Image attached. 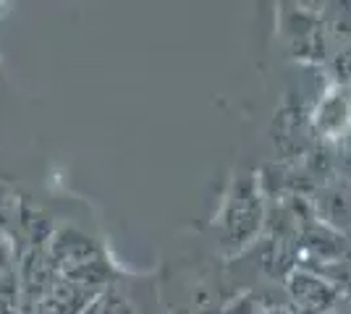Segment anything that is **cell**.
<instances>
[{"instance_id": "1", "label": "cell", "mask_w": 351, "mask_h": 314, "mask_svg": "<svg viewBox=\"0 0 351 314\" xmlns=\"http://www.w3.org/2000/svg\"><path fill=\"white\" fill-rule=\"evenodd\" d=\"M260 218H263V205H260V194L254 189V179L252 176L236 179L231 196L226 199V207L220 215L226 241L234 244L236 249L244 246L257 233Z\"/></svg>"}, {"instance_id": "2", "label": "cell", "mask_w": 351, "mask_h": 314, "mask_svg": "<svg viewBox=\"0 0 351 314\" xmlns=\"http://www.w3.org/2000/svg\"><path fill=\"white\" fill-rule=\"evenodd\" d=\"M289 293L296 304V314H322L336 301V288L320 280L317 275L296 270L289 278Z\"/></svg>"}, {"instance_id": "3", "label": "cell", "mask_w": 351, "mask_h": 314, "mask_svg": "<svg viewBox=\"0 0 351 314\" xmlns=\"http://www.w3.org/2000/svg\"><path fill=\"white\" fill-rule=\"evenodd\" d=\"M351 105H349V92H333L330 97H325L322 105L317 107V129L322 134L336 136L343 131V126L349 123Z\"/></svg>"}, {"instance_id": "4", "label": "cell", "mask_w": 351, "mask_h": 314, "mask_svg": "<svg viewBox=\"0 0 351 314\" xmlns=\"http://www.w3.org/2000/svg\"><path fill=\"white\" fill-rule=\"evenodd\" d=\"M84 314H136L134 312V306L129 304L126 296H121L118 291H103V293H97L92 304L87 306V312Z\"/></svg>"}, {"instance_id": "5", "label": "cell", "mask_w": 351, "mask_h": 314, "mask_svg": "<svg viewBox=\"0 0 351 314\" xmlns=\"http://www.w3.org/2000/svg\"><path fill=\"white\" fill-rule=\"evenodd\" d=\"M333 76H336L338 87L351 94V45L336 55V60H333Z\"/></svg>"}, {"instance_id": "6", "label": "cell", "mask_w": 351, "mask_h": 314, "mask_svg": "<svg viewBox=\"0 0 351 314\" xmlns=\"http://www.w3.org/2000/svg\"><path fill=\"white\" fill-rule=\"evenodd\" d=\"M14 267V244L0 231V278H5Z\"/></svg>"}, {"instance_id": "7", "label": "cell", "mask_w": 351, "mask_h": 314, "mask_svg": "<svg viewBox=\"0 0 351 314\" xmlns=\"http://www.w3.org/2000/svg\"><path fill=\"white\" fill-rule=\"evenodd\" d=\"M343 163H346V170L351 173V139L346 142V147H343Z\"/></svg>"}, {"instance_id": "8", "label": "cell", "mask_w": 351, "mask_h": 314, "mask_svg": "<svg viewBox=\"0 0 351 314\" xmlns=\"http://www.w3.org/2000/svg\"><path fill=\"white\" fill-rule=\"evenodd\" d=\"M257 314H296V312L283 309V306H273V309H263V312H257Z\"/></svg>"}]
</instances>
